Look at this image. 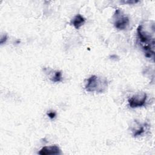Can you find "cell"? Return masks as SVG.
I'll return each instance as SVG.
<instances>
[{
	"mask_svg": "<svg viewBox=\"0 0 155 155\" xmlns=\"http://www.w3.org/2000/svg\"><path fill=\"white\" fill-rule=\"evenodd\" d=\"M138 39L145 54L147 58H153L154 55V27L148 31L143 25H139L137 29Z\"/></svg>",
	"mask_w": 155,
	"mask_h": 155,
	"instance_id": "6da1fadb",
	"label": "cell"
},
{
	"mask_svg": "<svg viewBox=\"0 0 155 155\" xmlns=\"http://www.w3.org/2000/svg\"><path fill=\"white\" fill-rule=\"evenodd\" d=\"M108 87V81L106 78L99 77L96 75L91 76L87 80L85 85V90L88 92L104 93Z\"/></svg>",
	"mask_w": 155,
	"mask_h": 155,
	"instance_id": "7a4b0ae2",
	"label": "cell"
},
{
	"mask_svg": "<svg viewBox=\"0 0 155 155\" xmlns=\"http://www.w3.org/2000/svg\"><path fill=\"white\" fill-rule=\"evenodd\" d=\"M113 19L114 27L119 30H124L129 25V18L120 9L116 10Z\"/></svg>",
	"mask_w": 155,
	"mask_h": 155,
	"instance_id": "3957f363",
	"label": "cell"
},
{
	"mask_svg": "<svg viewBox=\"0 0 155 155\" xmlns=\"http://www.w3.org/2000/svg\"><path fill=\"white\" fill-rule=\"evenodd\" d=\"M147 95L145 92H139L128 99V104L131 108H137L145 105Z\"/></svg>",
	"mask_w": 155,
	"mask_h": 155,
	"instance_id": "277c9868",
	"label": "cell"
},
{
	"mask_svg": "<svg viewBox=\"0 0 155 155\" xmlns=\"http://www.w3.org/2000/svg\"><path fill=\"white\" fill-rule=\"evenodd\" d=\"M61 153V150L57 145H51L48 147H42L38 154L41 155H49V154H59Z\"/></svg>",
	"mask_w": 155,
	"mask_h": 155,
	"instance_id": "5b68a950",
	"label": "cell"
},
{
	"mask_svg": "<svg viewBox=\"0 0 155 155\" xmlns=\"http://www.w3.org/2000/svg\"><path fill=\"white\" fill-rule=\"evenodd\" d=\"M85 22V19L80 14L76 15L71 21L70 24L73 25L76 29H79Z\"/></svg>",
	"mask_w": 155,
	"mask_h": 155,
	"instance_id": "8992f818",
	"label": "cell"
},
{
	"mask_svg": "<svg viewBox=\"0 0 155 155\" xmlns=\"http://www.w3.org/2000/svg\"><path fill=\"white\" fill-rule=\"evenodd\" d=\"M51 80L54 82H58L62 81V73L60 71H56L54 72V74L51 76Z\"/></svg>",
	"mask_w": 155,
	"mask_h": 155,
	"instance_id": "52a82bcc",
	"label": "cell"
},
{
	"mask_svg": "<svg viewBox=\"0 0 155 155\" xmlns=\"http://www.w3.org/2000/svg\"><path fill=\"white\" fill-rule=\"evenodd\" d=\"M144 131H145V127H144V125H141V126H140L139 129H137L136 131H134L133 136L134 137H137L138 136H140L141 134H142L144 133Z\"/></svg>",
	"mask_w": 155,
	"mask_h": 155,
	"instance_id": "ba28073f",
	"label": "cell"
},
{
	"mask_svg": "<svg viewBox=\"0 0 155 155\" xmlns=\"http://www.w3.org/2000/svg\"><path fill=\"white\" fill-rule=\"evenodd\" d=\"M47 116L50 118V119H54L56 116V113L54 111H50L49 112L47 113Z\"/></svg>",
	"mask_w": 155,
	"mask_h": 155,
	"instance_id": "9c48e42d",
	"label": "cell"
},
{
	"mask_svg": "<svg viewBox=\"0 0 155 155\" xmlns=\"http://www.w3.org/2000/svg\"><path fill=\"white\" fill-rule=\"evenodd\" d=\"M7 40V36L6 35H3L1 38V44H3L4 43H5L6 42V41Z\"/></svg>",
	"mask_w": 155,
	"mask_h": 155,
	"instance_id": "30bf717a",
	"label": "cell"
}]
</instances>
